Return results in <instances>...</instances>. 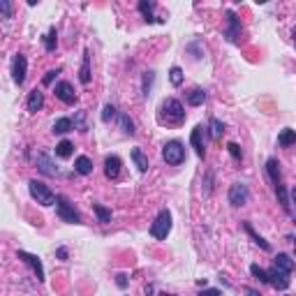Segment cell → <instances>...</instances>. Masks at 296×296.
Masks as SVG:
<instances>
[{"mask_svg": "<svg viewBox=\"0 0 296 296\" xmlns=\"http://www.w3.org/2000/svg\"><path fill=\"white\" fill-rule=\"evenodd\" d=\"M157 121L162 125H181L185 121V109L176 97H167L160 104V114H157Z\"/></svg>", "mask_w": 296, "mask_h": 296, "instance_id": "1", "label": "cell"}, {"mask_svg": "<svg viewBox=\"0 0 296 296\" xmlns=\"http://www.w3.org/2000/svg\"><path fill=\"white\" fill-rule=\"evenodd\" d=\"M28 192H31V197L40 206H53L56 201H58V195H53V192H51V187L46 185V183L37 181V178H33V181L28 183Z\"/></svg>", "mask_w": 296, "mask_h": 296, "instance_id": "2", "label": "cell"}, {"mask_svg": "<svg viewBox=\"0 0 296 296\" xmlns=\"http://www.w3.org/2000/svg\"><path fill=\"white\" fill-rule=\"evenodd\" d=\"M162 160L167 162L169 167H178L185 162V146L181 144V141H167L165 146H162Z\"/></svg>", "mask_w": 296, "mask_h": 296, "instance_id": "3", "label": "cell"}, {"mask_svg": "<svg viewBox=\"0 0 296 296\" xmlns=\"http://www.w3.org/2000/svg\"><path fill=\"white\" fill-rule=\"evenodd\" d=\"M56 213L63 222H70V225H81V216L74 208V204H70V199L63 195H58V201H56Z\"/></svg>", "mask_w": 296, "mask_h": 296, "instance_id": "4", "label": "cell"}, {"mask_svg": "<svg viewBox=\"0 0 296 296\" xmlns=\"http://www.w3.org/2000/svg\"><path fill=\"white\" fill-rule=\"evenodd\" d=\"M171 225H174V222H171V213L167 211V208H162V211L157 213L155 222L151 225V236L155 241H165L171 231Z\"/></svg>", "mask_w": 296, "mask_h": 296, "instance_id": "5", "label": "cell"}, {"mask_svg": "<svg viewBox=\"0 0 296 296\" xmlns=\"http://www.w3.org/2000/svg\"><path fill=\"white\" fill-rule=\"evenodd\" d=\"M227 199H229V204L231 206H246L248 201H250V190H248V185L246 183H231L229 185V192H227Z\"/></svg>", "mask_w": 296, "mask_h": 296, "instance_id": "6", "label": "cell"}, {"mask_svg": "<svg viewBox=\"0 0 296 296\" xmlns=\"http://www.w3.org/2000/svg\"><path fill=\"white\" fill-rule=\"evenodd\" d=\"M16 257H19L23 264H28L33 268V273H35L37 282H44L46 276H44V266H42V259L37 255H33V252H25V250H19L16 252Z\"/></svg>", "mask_w": 296, "mask_h": 296, "instance_id": "7", "label": "cell"}, {"mask_svg": "<svg viewBox=\"0 0 296 296\" xmlns=\"http://www.w3.org/2000/svg\"><path fill=\"white\" fill-rule=\"evenodd\" d=\"M225 37L231 42V44H238V40H241V21H238V16L234 14V12H227V28H225Z\"/></svg>", "mask_w": 296, "mask_h": 296, "instance_id": "8", "label": "cell"}, {"mask_svg": "<svg viewBox=\"0 0 296 296\" xmlns=\"http://www.w3.org/2000/svg\"><path fill=\"white\" fill-rule=\"evenodd\" d=\"M53 95L58 97L63 104H74L76 102V93H74L70 81H58V84L53 86Z\"/></svg>", "mask_w": 296, "mask_h": 296, "instance_id": "9", "label": "cell"}, {"mask_svg": "<svg viewBox=\"0 0 296 296\" xmlns=\"http://www.w3.org/2000/svg\"><path fill=\"white\" fill-rule=\"evenodd\" d=\"M291 273H285V271H280V268H276L273 266L271 271H268V285L273 287V289H278V291H285L287 287L291 285Z\"/></svg>", "mask_w": 296, "mask_h": 296, "instance_id": "10", "label": "cell"}, {"mask_svg": "<svg viewBox=\"0 0 296 296\" xmlns=\"http://www.w3.org/2000/svg\"><path fill=\"white\" fill-rule=\"evenodd\" d=\"M25 72H28V61H25L23 53H16L14 56V63H12V79H14L16 86H23Z\"/></svg>", "mask_w": 296, "mask_h": 296, "instance_id": "11", "label": "cell"}, {"mask_svg": "<svg viewBox=\"0 0 296 296\" xmlns=\"http://www.w3.org/2000/svg\"><path fill=\"white\" fill-rule=\"evenodd\" d=\"M35 167L44 176H58V174H61V169L53 165V160H51L46 153H37V155H35Z\"/></svg>", "mask_w": 296, "mask_h": 296, "instance_id": "12", "label": "cell"}, {"mask_svg": "<svg viewBox=\"0 0 296 296\" xmlns=\"http://www.w3.org/2000/svg\"><path fill=\"white\" fill-rule=\"evenodd\" d=\"M121 167H123L121 157H118V155H109L104 160V176L109 178V181H116V178L121 176Z\"/></svg>", "mask_w": 296, "mask_h": 296, "instance_id": "13", "label": "cell"}, {"mask_svg": "<svg viewBox=\"0 0 296 296\" xmlns=\"http://www.w3.org/2000/svg\"><path fill=\"white\" fill-rule=\"evenodd\" d=\"M25 106H28V111H31V114H37V111L44 106V93H42L40 88H33L31 95H28V102H25Z\"/></svg>", "mask_w": 296, "mask_h": 296, "instance_id": "14", "label": "cell"}, {"mask_svg": "<svg viewBox=\"0 0 296 296\" xmlns=\"http://www.w3.org/2000/svg\"><path fill=\"white\" fill-rule=\"evenodd\" d=\"M266 174H268V178H271L273 187H278L282 183V176H280V162L276 160V157H271V160L266 162Z\"/></svg>", "mask_w": 296, "mask_h": 296, "instance_id": "15", "label": "cell"}, {"mask_svg": "<svg viewBox=\"0 0 296 296\" xmlns=\"http://www.w3.org/2000/svg\"><path fill=\"white\" fill-rule=\"evenodd\" d=\"M201 134H204V125H197L195 130H192V134H190V144H192V148H195V153L199 157H204V141H201Z\"/></svg>", "mask_w": 296, "mask_h": 296, "instance_id": "16", "label": "cell"}, {"mask_svg": "<svg viewBox=\"0 0 296 296\" xmlns=\"http://www.w3.org/2000/svg\"><path fill=\"white\" fill-rule=\"evenodd\" d=\"M74 171L79 176H88V174H93V160L88 155H79L74 160Z\"/></svg>", "mask_w": 296, "mask_h": 296, "instance_id": "17", "label": "cell"}, {"mask_svg": "<svg viewBox=\"0 0 296 296\" xmlns=\"http://www.w3.org/2000/svg\"><path fill=\"white\" fill-rule=\"evenodd\" d=\"M276 268H280V271H285V273H291L294 271V266H296V261L291 259L289 255H285V252H278L276 255Z\"/></svg>", "mask_w": 296, "mask_h": 296, "instance_id": "18", "label": "cell"}, {"mask_svg": "<svg viewBox=\"0 0 296 296\" xmlns=\"http://www.w3.org/2000/svg\"><path fill=\"white\" fill-rule=\"evenodd\" d=\"M79 81L84 86L91 84V53L84 51V63H81V70H79Z\"/></svg>", "mask_w": 296, "mask_h": 296, "instance_id": "19", "label": "cell"}, {"mask_svg": "<svg viewBox=\"0 0 296 296\" xmlns=\"http://www.w3.org/2000/svg\"><path fill=\"white\" fill-rule=\"evenodd\" d=\"M243 229H246V231H248V236H250V238H252V241H255V243H257V246H259V248H261V250H266V252H271V243H268V241H264V238H261V236H259V234H257V231H255V229H252V225H250V222H243Z\"/></svg>", "mask_w": 296, "mask_h": 296, "instance_id": "20", "label": "cell"}, {"mask_svg": "<svg viewBox=\"0 0 296 296\" xmlns=\"http://www.w3.org/2000/svg\"><path fill=\"white\" fill-rule=\"evenodd\" d=\"M132 162L137 165V169H139L141 174H146V171H148V157L144 155V151H141V148H132Z\"/></svg>", "mask_w": 296, "mask_h": 296, "instance_id": "21", "label": "cell"}, {"mask_svg": "<svg viewBox=\"0 0 296 296\" xmlns=\"http://www.w3.org/2000/svg\"><path fill=\"white\" fill-rule=\"evenodd\" d=\"M206 102V91L204 88H192L190 93H187V104L190 106H201Z\"/></svg>", "mask_w": 296, "mask_h": 296, "instance_id": "22", "label": "cell"}, {"mask_svg": "<svg viewBox=\"0 0 296 296\" xmlns=\"http://www.w3.org/2000/svg\"><path fill=\"white\" fill-rule=\"evenodd\" d=\"M278 144L282 146V148H287V146H296V130H282L280 134H278Z\"/></svg>", "mask_w": 296, "mask_h": 296, "instance_id": "23", "label": "cell"}, {"mask_svg": "<svg viewBox=\"0 0 296 296\" xmlns=\"http://www.w3.org/2000/svg\"><path fill=\"white\" fill-rule=\"evenodd\" d=\"M118 123H121V130L125 137H134V123L127 114H118Z\"/></svg>", "mask_w": 296, "mask_h": 296, "instance_id": "24", "label": "cell"}, {"mask_svg": "<svg viewBox=\"0 0 296 296\" xmlns=\"http://www.w3.org/2000/svg\"><path fill=\"white\" fill-rule=\"evenodd\" d=\"M153 10H155V3H146V0H141L139 3V12L144 14V21H148V23H155V16H153Z\"/></svg>", "mask_w": 296, "mask_h": 296, "instance_id": "25", "label": "cell"}, {"mask_svg": "<svg viewBox=\"0 0 296 296\" xmlns=\"http://www.w3.org/2000/svg\"><path fill=\"white\" fill-rule=\"evenodd\" d=\"M72 153H74V146H72V141H67V139H63L61 144L56 146V155L63 157V160H65V157H72Z\"/></svg>", "mask_w": 296, "mask_h": 296, "instance_id": "26", "label": "cell"}, {"mask_svg": "<svg viewBox=\"0 0 296 296\" xmlns=\"http://www.w3.org/2000/svg\"><path fill=\"white\" fill-rule=\"evenodd\" d=\"M72 127H74L72 118H56V123H53V132H56V134H65V132H70Z\"/></svg>", "mask_w": 296, "mask_h": 296, "instance_id": "27", "label": "cell"}, {"mask_svg": "<svg viewBox=\"0 0 296 296\" xmlns=\"http://www.w3.org/2000/svg\"><path fill=\"white\" fill-rule=\"evenodd\" d=\"M93 211H95V216H97V222H102V225L111 222V211H109V208H104V206H100V204H93Z\"/></svg>", "mask_w": 296, "mask_h": 296, "instance_id": "28", "label": "cell"}, {"mask_svg": "<svg viewBox=\"0 0 296 296\" xmlns=\"http://www.w3.org/2000/svg\"><path fill=\"white\" fill-rule=\"evenodd\" d=\"M58 46V35H56V28H49V33L44 35V49L46 51H56Z\"/></svg>", "mask_w": 296, "mask_h": 296, "instance_id": "29", "label": "cell"}, {"mask_svg": "<svg viewBox=\"0 0 296 296\" xmlns=\"http://www.w3.org/2000/svg\"><path fill=\"white\" fill-rule=\"evenodd\" d=\"M153 81H155V72H146V74H144V81H141V93H144V97L151 95Z\"/></svg>", "mask_w": 296, "mask_h": 296, "instance_id": "30", "label": "cell"}, {"mask_svg": "<svg viewBox=\"0 0 296 296\" xmlns=\"http://www.w3.org/2000/svg\"><path fill=\"white\" fill-rule=\"evenodd\" d=\"M169 81H171V86H176V88L183 84V70L178 65H174L169 70Z\"/></svg>", "mask_w": 296, "mask_h": 296, "instance_id": "31", "label": "cell"}, {"mask_svg": "<svg viewBox=\"0 0 296 296\" xmlns=\"http://www.w3.org/2000/svg\"><path fill=\"white\" fill-rule=\"evenodd\" d=\"M201 192H204V197H208L213 192V171L208 169L204 176V181H201Z\"/></svg>", "mask_w": 296, "mask_h": 296, "instance_id": "32", "label": "cell"}, {"mask_svg": "<svg viewBox=\"0 0 296 296\" xmlns=\"http://www.w3.org/2000/svg\"><path fill=\"white\" fill-rule=\"evenodd\" d=\"M208 127H211V137H213V139H220L222 132H225V123H220L218 118H211Z\"/></svg>", "mask_w": 296, "mask_h": 296, "instance_id": "33", "label": "cell"}, {"mask_svg": "<svg viewBox=\"0 0 296 296\" xmlns=\"http://www.w3.org/2000/svg\"><path fill=\"white\" fill-rule=\"evenodd\" d=\"M86 111H76V116H74V127L79 132H88V123H86Z\"/></svg>", "mask_w": 296, "mask_h": 296, "instance_id": "34", "label": "cell"}, {"mask_svg": "<svg viewBox=\"0 0 296 296\" xmlns=\"http://www.w3.org/2000/svg\"><path fill=\"white\" fill-rule=\"evenodd\" d=\"M118 116V109H116L114 104H104V109H102V121L104 123H111Z\"/></svg>", "mask_w": 296, "mask_h": 296, "instance_id": "35", "label": "cell"}, {"mask_svg": "<svg viewBox=\"0 0 296 296\" xmlns=\"http://www.w3.org/2000/svg\"><path fill=\"white\" fill-rule=\"evenodd\" d=\"M227 151H229V155L234 157L236 162L243 160V151H241V146H238V144H234V141H231V144H227Z\"/></svg>", "mask_w": 296, "mask_h": 296, "instance_id": "36", "label": "cell"}, {"mask_svg": "<svg viewBox=\"0 0 296 296\" xmlns=\"http://www.w3.org/2000/svg\"><path fill=\"white\" fill-rule=\"evenodd\" d=\"M250 273H252V276H255L259 282H268V271L259 268V266H257V264H252V266H250Z\"/></svg>", "mask_w": 296, "mask_h": 296, "instance_id": "37", "label": "cell"}, {"mask_svg": "<svg viewBox=\"0 0 296 296\" xmlns=\"http://www.w3.org/2000/svg\"><path fill=\"white\" fill-rule=\"evenodd\" d=\"M0 14H3V19H10L12 16V3L10 0H0Z\"/></svg>", "mask_w": 296, "mask_h": 296, "instance_id": "38", "label": "cell"}, {"mask_svg": "<svg viewBox=\"0 0 296 296\" xmlns=\"http://www.w3.org/2000/svg\"><path fill=\"white\" fill-rule=\"evenodd\" d=\"M197 296H222V291H220V289H216V287H208V289L199 291Z\"/></svg>", "mask_w": 296, "mask_h": 296, "instance_id": "39", "label": "cell"}, {"mask_svg": "<svg viewBox=\"0 0 296 296\" xmlns=\"http://www.w3.org/2000/svg\"><path fill=\"white\" fill-rule=\"evenodd\" d=\"M116 285L121 287V289H125V287H127V276H125V273H118V276H116Z\"/></svg>", "mask_w": 296, "mask_h": 296, "instance_id": "40", "label": "cell"}, {"mask_svg": "<svg viewBox=\"0 0 296 296\" xmlns=\"http://www.w3.org/2000/svg\"><path fill=\"white\" fill-rule=\"evenodd\" d=\"M58 72H61V70H51V72H46V74H44V84H51V81L56 79V74H58Z\"/></svg>", "mask_w": 296, "mask_h": 296, "instance_id": "41", "label": "cell"}, {"mask_svg": "<svg viewBox=\"0 0 296 296\" xmlns=\"http://www.w3.org/2000/svg\"><path fill=\"white\" fill-rule=\"evenodd\" d=\"M56 257H58L61 261H65L67 259V248H58V250H56Z\"/></svg>", "mask_w": 296, "mask_h": 296, "instance_id": "42", "label": "cell"}, {"mask_svg": "<svg viewBox=\"0 0 296 296\" xmlns=\"http://www.w3.org/2000/svg\"><path fill=\"white\" fill-rule=\"evenodd\" d=\"M246 294H248V296H261L259 289H255V287H246Z\"/></svg>", "mask_w": 296, "mask_h": 296, "instance_id": "43", "label": "cell"}, {"mask_svg": "<svg viewBox=\"0 0 296 296\" xmlns=\"http://www.w3.org/2000/svg\"><path fill=\"white\" fill-rule=\"evenodd\" d=\"M289 199H291V204L296 206V187H291V195H289ZM294 216H296V213H294Z\"/></svg>", "mask_w": 296, "mask_h": 296, "instance_id": "44", "label": "cell"}, {"mask_svg": "<svg viewBox=\"0 0 296 296\" xmlns=\"http://www.w3.org/2000/svg\"><path fill=\"white\" fill-rule=\"evenodd\" d=\"M291 35H294V44H296V28H294V33H291Z\"/></svg>", "mask_w": 296, "mask_h": 296, "instance_id": "45", "label": "cell"}, {"mask_svg": "<svg viewBox=\"0 0 296 296\" xmlns=\"http://www.w3.org/2000/svg\"><path fill=\"white\" fill-rule=\"evenodd\" d=\"M165 296H171V294H165Z\"/></svg>", "mask_w": 296, "mask_h": 296, "instance_id": "46", "label": "cell"}, {"mask_svg": "<svg viewBox=\"0 0 296 296\" xmlns=\"http://www.w3.org/2000/svg\"><path fill=\"white\" fill-rule=\"evenodd\" d=\"M294 243H296V241H294Z\"/></svg>", "mask_w": 296, "mask_h": 296, "instance_id": "47", "label": "cell"}, {"mask_svg": "<svg viewBox=\"0 0 296 296\" xmlns=\"http://www.w3.org/2000/svg\"><path fill=\"white\" fill-rule=\"evenodd\" d=\"M294 218H296V216H294Z\"/></svg>", "mask_w": 296, "mask_h": 296, "instance_id": "48", "label": "cell"}]
</instances>
